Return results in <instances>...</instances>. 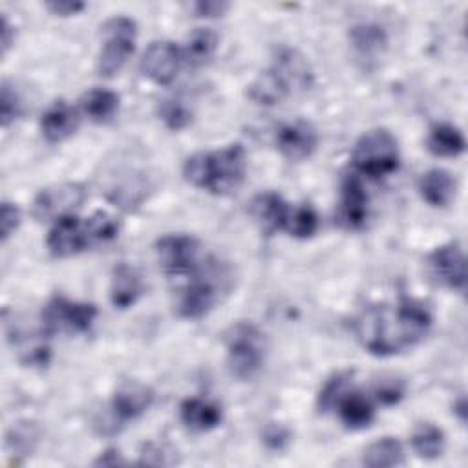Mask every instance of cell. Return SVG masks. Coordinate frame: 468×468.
Listing matches in <instances>:
<instances>
[{
    "instance_id": "1",
    "label": "cell",
    "mask_w": 468,
    "mask_h": 468,
    "mask_svg": "<svg viewBox=\"0 0 468 468\" xmlns=\"http://www.w3.org/2000/svg\"><path fill=\"white\" fill-rule=\"evenodd\" d=\"M431 316L424 305L402 300L395 307H371L356 318V336L362 346L380 356L395 355L420 342L430 331Z\"/></svg>"
},
{
    "instance_id": "2",
    "label": "cell",
    "mask_w": 468,
    "mask_h": 468,
    "mask_svg": "<svg viewBox=\"0 0 468 468\" xmlns=\"http://www.w3.org/2000/svg\"><path fill=\"white\" fill-rule=\"evenodd\" d=\"M247 168V157L241 144H230L218 152H199L183 165L185 179L212 194H229L236 190Z\"/></svg>"
},
{
    "instance_id": "3",
    "label": "cell",
    "mask_w": 468,
    "mask_h": 468,
    "mask_svg": "<svg viewBox=\"0 0 468 468\" xmlns=\"http://www.w3.org/2000/svg\"><path fill=\"white\" fill-rule=\"evenodd\" d=\"M313 71L303 55L296 49H280L272 66L261 73L249 88V95L258 104H276L287 95L309 90Z\"/></svg>"
},
{
    "instance_id": "4",
    "label": "cell",
    "mask_w": 468,
    "mask_h": 468,
    "mask_svg": "<svg viewBox=\"0 0 468 468\" xmlns=\"http://www.w3.org/2000/svg\"><path fill=\"white\" fill-rule=\"evenodd\" d=\"M351 159L355 168L366 176H388L399 166L397 141L384 128L369 130L356 141Z\"/></svg>"
},
{
    "instance_id": "5",
    "label": "cell",
    "mask_w": 468,
    "mask_h": 468,
    "mask_svg": "<svg viewBox=\"0 0 468 468\" xmlns=\"http://www.w3.org/2000/svg\"><path fill=\"white\" fill-rule=\"evenodd\" d=\"M265 358L263 335L252 324H238L227 336V364L232 377L252 378Z\"/></svg>"
},
{
    "instance_id": "6",
    "label": "cell",
    "mask_w": 468,
    "mask_h": 468,
    "mask_svg": "<svg viewBox=\"0 0 468 468\" xmlns=\"http://www.w3.org/2000/svg\"><path fill=\"white\" fill-rule=\"evenodd\" d=\"M104 44L99 53L97 69L102 77H113L126 64L135 46V22L128 16H113L102 27Z\"/></svg>"
},
{
    "instance_id": "7",
    "label": "cell",
    "mask_w": 468,
    "mask_h": 468,
    "mask_svg": "<svg viewBox=\"0 0 468 468\" xmlns=\"http://www.w3.org/2000/svg\"><path fill=\"white\" fill-rule=\"evenodd\" d=\"M95 316V305L71 302L64 296H55L42 311V325L46 335H55L58 331L84 333L91 327Z\"/></svg>"
},
{
    "instance_id": "8",
    "label": "cell",
    "mask_w": 468,
    "mask_h": 468,
    "mask_svg": "<svg viewBox=\"0 0 468 468\" xmlns=\"http://www.w3.org/2000/svg\"><path fill=\"white\" fill-rule=\"evenodd\" d=\"M157 261L168 274H185L194 271L199 243L196 238L186 234H168L157 239L155 243Z\"/></svg>"
},
{
    "instance_id": "9",
    "label": "cell",
    "mask_w": 468,
    "mask_h": 468,
    "mask_svg": "<svg viewBox=\"0 0 468 468\" xmlns=\"http://www.w3.org/2000/svg\"><path fill=\"white\" fill-rule=\"evenodd\" d=\"M84 201V188L77 183H62L48 186L38 192L33 201V216L40 221L58 219L62 216L73 214L77 207Z\"/></svg>"
},
{
    "instance_id": "10",
    "label": "cell",
    "mask_w": 468,
    "mask_h": 468,
    "mask_svg": "<svg viewBox=\"0 0 468 468\" xmlns=\"http://www.w3.org/2000/svg\"><path fill=\"white\" fill-rule=\"evenodd\" d=\"M181 62L183 53L174 42L157 40L146 48L141 58V71L157 84H168L176 79Z\"/></svg>"
},
{
    "instance_id": "11",
    "label": "cell",
    "mask_w": 468,
    "mask_h": 468,
    "mask_svg": "<svg viewBox=\"0 0 468 468\" xmlns=\"http://www.w3.org/2000/svg\"><path fill=\"white\" fill-rule=\"evenodd\" d=\"M431 276L455 291H464L466 285V263L464 252L459 243H446L437 247L428 258Z\"/></svg>"
},
{
    "instance_id": "12",
    "label": "cell",
    "mask_w": 468,
    "mask_h": 468,
    "mask_svg": "<svg viewBox=\"0 0 468 468\" xmlns=\"http://www.w3.org/2000/svg\"><path fill=\"white\" fill-rule=\"evenodd\" d=\"M88 243L90 236L86 230V223H82L73 214L58 218L48 234V249L53 256L58 258L73 256L84 250Z\"/></svg>"
},
{
    "instance_id": "13",
    "label": "cell",
    "mask_w": 468,
    "mask_h": 468,
    "mask_svg": "<svg viewBox=\"0 0 468 468\" xmlns=\"http://www.w3.org/2000/svg\"><path fill=\"white\" fill-rule=\"evenodd\" d=\"M276 144L282 155L289 161H303L314 152L318 144V135L309 122L296 121L280 128L276 135Z\"/></svg>"
},
{
    "instance_id": "14",
    "label": "cell",
    "mask_w": 468,
    "mask_h": 468,
    "mask_svg": "<svg viewBox=\"0 0 468 468\" xmlns=\"http://www.w3.org/2000/svg\"><path fill=\"white\" fill-rule=\"evenodd\" d=\"M218 302V283L208 274L196 276L183 291L179 300V313L185 318H201Z\"/></svg>"
},
{
    "instance_id": "15",
    "label": "cell",
    "mask_w": 468,
    "mask_h": 468,
    "mask_svg": "<svg viewBox=\"0 0 468 468\" xmlns=\"http://www.w3.org/2000/svg\"><path fill=\"white\" fill-rule=\"evenodd\" d=\"M154 400V393L150 388L137 384V382H128L112 399L110 410L115 420L126 422L132 419H137L141 413H144Z\"/></svg>"
},
{
    "instance_id": "16",
    "label": "cell",
    "mask_w": 468,
    "mask_h": 468,
    "mask_svg": "<svg viewBox=\"0 0 468 468\" xmlns=\"http://www.w3.org/2000/svg\"><path fill=\"white\" fill-rule=\"evenodd\" d=\"M338 216L340 223L347 229H360L367 219V194L356 176L344 179Z\"/></svg>"
},
{
    "instance_id": "17",
    "label": "cell",
    "mask_w": 468,
    "mask_h": 468,
    "mask_svg": "<svg viewBox=\"0 0 468 468\" xmlns=\"http://www.w3.org/2000/svg\"><path fill=\"white\" fill-rule=\"evenodd\" d=\"M42 133L49 143H60L75 133L79 126L77 112L64 101L53 102L42 115Z\"/></svg>"
},
{
    "instance_id": "18",
    "label": "cell",
    "mask_w": 468,
    "mask_h": 468,
    "mask_svg": "<svg viewBox=\"0 0 468 468\" xmlns=\"http://www.w3.org/2000/svg\"><path fill=\"white\" fill-rule=\"evenodd\" d=\"M250 214L265 234H272L278 229H283L289 207L278 194L265 192L252 199Z\"/></svg>"
},
{
    "instance_id": "19",
    "label": "cell",
    "mask_w": 468,
    "mask_h": 468,
    "mask_svg": "<svg viewBox=\"0 0 468 468\" xmlns=\"http://www.w3.org/2000/svg\"><path fill=\"white\" fill-rule=\"evenodd\" d=\"M457 183L450 172L433 168L419 179V192L431 207H446L455 197Z\"/></svg>"
},
{
    "instance_id": "20",
    "label": "cell",
    "mask_w": 468,
    "mask_h": 468,
    "mask_svg": "<svg viewBox=\"0 0 468 468\" xmlns=\"http://www.w3.org/2000/svg\"><path fill=\"white\" fill-rule=\"evenodd\" d=\"M181 420L194 431H208L221 422V408L210 400L186 399L179 406Z\"/></svg>"
},
{
    "instance_id": "21",
    "label": "cell",
    "mask_w": 468,
    "mask_h": 468,
    "mask_svg": "<svg viewBox=\"0 0 468 468\" xmlns=\"http://www.w3.org/2000/svg\"><path fill=\"white\" fill-rule=\"evenodd\" d=\"M143 292V283L135 269L126 263H121L113 271L112 287H110V300L119 309L132 307Z\"/></svg>"
},
{
    "instance_id": "22",
    "label": "cell",
    "mask_w": 468,
    "mask_h": 468,
    "mask_svg": "<svg viewBox=\"0 0 468 468\" xmlns=\"http://www.w3.org/2000/svg\"><path fill=\"white\" fill-rule=\"evenodd\" d=\"M340 420L349 430H362L367 428L375 417V410L366 395L358 391H346L340 400L336 402Z\"/></svg>"
},
{
    "instance_id": "23",
    "label": "cell",
    "mask_w": 468,
    "mask_h": 468,
    "mask_svg": "<svg viewBox=\"0 0 468 468\" xmlns=\"http://www.w3.org/2000/svg\"><path fill=\"white\" fill-rule=\"evenodd\" d=\"M428 150L441 157H455L464 152L466 141L463 132L453 124H435L428 135Z\"/></svg>"
},
{
    "instance_id": "24",
    "label": "cell",
    "mask_w": 468,
    "mask_h": 468,
    "mask_svg": "<svg viewBox=\"0 0 468 468\" xmlns=\"http://www.w3.org/2000/svg\"><path fill=\"white\" fill-rule=\"evenodd\" d=\"M362 463L369 468H389L404 463L402 444L395 437H382L371 442L362 457Z\"/></svg>"
},
{
    "instance_id": "25",
    "label": "cell",
    "mask_w": 468,
    "mask_h": 468,
    "mask_svg": "<svg viewBox=\"0 0 468 468\" xmlns=\"http://www.w3.org/2000/svg\"><path fill=\"white\" fill-rule=\"evenodd\" d=\"M82 108L91 121L108 122L119 110V95L102 88L90 90L82 99Z\"/></svg>"
},
{
    "instance_id": "26",
    "label": "cell",
    "mask_w": 468,
    "mask_h": 468,
    "mask_svg": "<svg viewBox=\"0 0 468 468\" xmlns=\"http://www.w3.org/2000/svg\"><path fill=\"white\" fill-rule=\"evenodd\" d=\"M353 48L362 55V57H377L386 49L388 37L384 29L377 24H358L351 29L349 33Z\"/></svg>"
},
{
    "instance_id": "27",
    "label": "cell",
    "mask_w": 468,
    "mask_h": 468,
    "mask_svg": "<svg viewBox=\"0 0 468 468\" xmlns=\"http://www.w3.org/2000/svg\"><path fill=\"white\" fill-rule=\"evenodd\" d=\"M411 448L419 457L435 459L444 450V433L431 422H422L413 430Z\"/></svg>"
},
{
    "instance_id": "28",
    "label": "cell",
    "mask_w": 468,
    "mask_h": 468,
    "mask_svg": "<svg viewBox=\"0 0 468 468\" xmlns=\"http://www.w3.org/2000/svg\"><path fill=\"white\" fill-rule=\"evenodd\" d=\"M216 48H218L216 31H212L208 27H197L188 38L185 58L192 66H201L214 55Z\"/></svg>"
},
{
    "instance_id": "29",
    "label": "cell",
    "mask_w": 468,
    "mask_h": 468,
    "mask_svg": "<svg viewBox=\"0 0 468 468\" xmlns=\"http://www.w3.org/2000/svg\"><path fill=\"white\" fill-rule=\"evenodd\" d=\"M283 229L294 238H311L318 229V216L309 205L289 208Z\"/></svg>"
},
{
    "instance_id": "30",
    "label": "cell",
    "mask_w": 468,
    "mask_h": 468,
    "mask_svg": "<svg viewBox=\"0 0 468 468\" xmlns=\"http://www.w3.org/2000/svg\"><path fill=\"white\" fill-rule=\"evenodd\" d=\"M159 119L170 130H183L192 121V110L181 99H163L159 102Z\"/></svg>"
},
{
    "instance_id": "31",
    "label": "cell",
    "mask_w": 468,
    "mask_h": 468,
    "mask_svg": "<svg viewBox=\"0 0 468 468\" xmlns=\"http://www.w3.org/2000/svg\"><path fill=\"white\" fill-rule=\"evenodd\" d=\"M86 230L90 236V241H110L117 236L119 223L108 212L99 210L86 219Z\"/></svg>"
},
{
    "instance_id": "32",
    "label": "cell",
    "mask_w": 468,
    "mask_h": 468,
    "mask_svg": "<svg viewBox=\"0 0 468 468\" xmlns=\"http://www.w3.org/2000/svg\"><path fill=\"white\" fill-rule=\"evenodd\" d=\"M347 382H349V373H338L325 382L324 389L318 395V410L322 413H327L333 408H336V402L347 391Z\"/></svg>"
},
{
    "instance_id": "33",
    "label": "cell",
    "mask_w": 468,
    "mask_h": 468,
    "mask_svg": "<svg viewBox=\"0 0 468 468\" xmlns=\"http://www.w3.org/2000/svg\"><path fill=\"white\" fill-rule=\"evenodd\" d=\"M20 99L15 90L7 82L2 84V97H0V110H2V124L7 126L20 115Z\"/></svg>"
},
{
    "instance_id": "34",
    "label": "cell",
    "mask_w": 468,
    "mask_h": 468,
    "mask_svg": "<svg viewBox=\"0 0 468 468\" xmlns=\"http://www.w3.org/2000/svg\"><path fill=\"white\" fill-rule=\"evenodd\" d=\"M375 395L386 406L397 404L404 395V386L397 378H384L375 386Z\"/></svg>"
},
{
    "instance_id": "35",
    "label": "cell",
    "mask_w": 468,
    "mask_h": 468,
    "mask_svg": "<svg viewBox=\"0 0 468 468\" xmlns=\"http://www.w3.org/2000/svg\"><path fill=\"white\" fill-rule=\"evenodd\" d=\"M0 223H2V239H7L20 225V210L13 203H4L0 212Z\"/></svg>"
},
{
    "instance_id": "36",
    "label": "cell",
    "mask_w": 468,
    "mask_h": 468,
    "mask_svg": "<svg viewBox=\"0 0 468 468\" xmlns=\"http://www.w3.org/2000/svg\"><path fill=\"white\" fill-rule=\"evenodd\" d=\"M46 7L53 13V15H60V16H69V15H77L79 11L84 9L82 2H68V0H55V2H48Z\"/></svg>"
},
{
    "instance_id": "37",
    "label": "cell",
    "mask_w": 468,
    "mask_h": 468,
    "mask_svg": "<svg viewBox=\"0 0 468 468\" xmlns=\"http://www.w3.org/2000/svg\"><path fill=\"white\" fill-rule=\"evenodd\" d=\"M192 9L197 13V16H221L227 9V2H196L192 4Z\"/></svg>"
},
{
    "instance_id": "38",
    "label": "cell",
    "mask_w": 468,
    "mask_h": 468,
    "mask_svg": "<svg viewBox=\"0 0 468 468\" xmlns=\"http://www.w3.org/2000/svg\"><path fill=\"white\" fill-rule=\"evenodd\" d=\"M11 33H15V29L7 22V18L4 16V20H2V48H4V51H7L9 46H11V40H13Z\"/></svg>"
},
{
    "instance_id": "39",
    "label": "cell",
    "mask_w": 468,
    "mask_h": 468,
    "mask_svg": "<svg viewBox=\"0 0 468 468\" xmlns=\"http://www.w3.org/2000/svg\"><path fill=\"white\" fill-rule=\"evenodd\" d=\"M117 463H122L121 459H119V452H115V450H108V452H104L102 455H101V459L97 461V464H117Z\"/></svg>"
}]
</instances>
